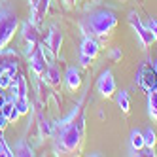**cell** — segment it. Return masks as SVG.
Here are the masks:
<instances>
[{
    "instance_id": "6da1fadb",
    "label": "cell",
    "mask_w": 157,
    "mask_h": 157,
    "mask_svg": "<svg viewBox=\"0 0 157 157\" xmlns=\"http://www.w3.org/2000/svg\"><path fill=\"white\" fill-rule=\"evenodd\" d=\"M83 134H85V114L80 102L68 117H64L61 121V132L55 140V153L57 155L74 153L80 148Z\"/></svg>"
},
{
    "instance_id": "7a4b0ae2",
    "label": "cell",
    "mask_w": 157,
    "mask_h": 157,
    "mask_svg": "<svg viewBox=\"0 0 157 157\" xmlns=\"http://www.w3.org/2000/svg\"><path fill=\"white\" fill-rule=\"evenodd\" d=\"M117 25V17L112 10H95L89 13L85 19V30L87 34L97 36V38H108L112 34V30Z\"/></svg>"
},
{
    "instance_id": "3957f363",
    "label": "cell",
    "mask_w": 157,
    "mask_h": 157,
    "mask_svg": "<svg viewBox=\"0 0 157 157\" xmlns=\"http://www.w3.org/2000/svg\"><path fill=\"white\" fill-rule=\"evenodd\" d=\"M19 27V17L10 0H0V51L6 49Z\"/></svg>"
},
{
    "instance_id": "277c9868",
    "label": "cell",
    "mask_w": 157,
    "mask_h": 157,
    "mask_svg": "<svg viewBox=\"0 0 157 157\" xmlns=\"http://www.w3.org/2000/svg\"><path fill=\"white\" fill-rule=\"evenodd\" d=\"M129 23H131V27L134 29V32H136V38L140 40V46H142L144 49L150 48L151 44L155 42V38H153V34H151V30H150L148 27L142 25L140 15H138L136 12H131V13H129Z\"/></svg>"
},
{
    "instance_id": "5b68a950",
    "label": "cell",
    "mask_w": 157,
    "mask_h": 157,
    "mask_svg": "<svg viewBox=\"0 0 157 157\" xmlns=\"http://www.w3.org/2000/svg\"><path fill=\"white\" fill-rule=\"evenodd\" d=\"M134 82H136V85L142 89V91H151L153 87H157V72L153 70L151 64H142L140 70L136 72V78H134Z\"/></svg>"
},
{
    "instance_id": "8992f818",
    "label": "cell",
    "mask_w": 157,
    "mask_h": 157,
    "mask_svg": "<svg viewBox=\"0 0 157 157\" xmlns=\"http://www.w3.org/2000/svg\"><path fill=\"white\" fill-rule=\"evenodd\" d=\"M97 91L100 93V97H112L116 93V80H114V74H112L110 70H104L102 74H100L98 82H97Z\"/></svg>"
},
{
    "instance_id": "52a82bcc",
    "label": "cell",
    "mask_w": 157,
    "mask_h": 157,
    "mask_svg": "<svg viewBox=\"0 0 157 157\" xmlns=\"http://www.w3.org/2000/svg\"><path fill=\"white\" fill-rule=\"evenodd\" d=\"M23 38H25V42H27V55H30L32 51L36 49V46H38V29H36V25L32 23V21H27V23L23 25Z\"/></svg>"
},
{
    "instance_id": "ba28073f",
    "label": "cell",
    "mask_w": 157,
    "mask_h": 157,
    "mask_svg": "<svg viewBox=\"0 0 157 157\" xmlns=\"http://www.w3.org/2000/svg\"><path fill=\"white\" fill-rule=\"evenodd\" d=\"M29 59H30V68H32V72H34L36 76H42L44 72H46V68H48V61H46V57H44V53H42L40 46H36V49L29 55Z\"/></svg>"
},
{
    "instance_id": "9c48e42d",
    "label": "cell",
    "mask_w": 157,
    "mask_h": 157,
    "mask_svg": "<svg viewBox=\"0 0 157 157\" xmlns=\"http://www.w3.org/2000/svg\"><path fill=\"white\" fill-rule=\"evenodd\" d=\"M98 51H100V44L93 38V36H85L83 38V42H82V48H80V53H83V55H89L91 59H95L97 55H98Z\"/></svg>"
},
{
    "instance_id": "30bf717a",
    "label": "cell",
    "mask_w": 157,
    "mask_h": 157,
    "mask_svg": "<svg viewBox=\"0 0 157 157\" xmlns=\"http://www.w3.org/2000/svg\"><path fill=\"white\" fill-rule=\"evenodd\" d=\"M64 82H66V87H68L70 91H78L80 85H82V76L78 72V68L70 66V68L66 70V74H64Z\"/></svg>"
},
{
    "instance_id": "8fae6325",
    "label": "cell",
    "mask_w": 157,
    "mask_h": 157,
    "mask_svg": "<svg viewBox=\"0 0 157 157\" xmlns=\"http://www.w3.org/2000/svg\"><path fill=\"white\" fill-rule=\"evenodd\" d=\"M42 76H44V80H46L49 85H53V87H57V85L61 83V70L57 68V64H55V63L48 64L46 72H44Z\"/></svg>"
},
{
    "instance_id": "7c38bea8",
    "label": "cell",
    "mask_w": 157,
    "mask_h": 157,
    "mask_svg": "<svg viewBox=\"0 0 157 157\" xmlns=\"http://www.w3.org/2000/svg\"><path fill=\"white\" fill-rule=\"evenodd\" d=\"M0 114H2L10 123H15L17 119H19V110L15 108V102H13V98H8L6 100V104L2 106V110H0Z\"/></svg>"
},
{
    "instance_id": "4fadbf2b",
    "label": "cell",
    "mask_w": 157,
    "mask_h": 157,
    "mask_svg": "<svg viewBox=\"0 0 157 157\" xmlns=\"http://www.w3.org/2000/svg\"><path fill=\"white\" fill-rule=\"evenodd\" d=\"M44 42H46L48 46L51 48V51H53L55 55H57V53H59V49H61V44H63V34H61V32H59L57 29H51L49 36H48L46 40H44Z\"/></svg>"
},
{
    "instance_id": "5bb4252c",
    "label": "cell",
    "mask_w": 157,
    "mask_h": 157,
    "mask_svg": "<svg viewBox=\"0 0 157 157\" xmlns=\"http://www.w3.org/2000/svg\"><path fill=\"white\" fill-rule=\"evenodd\" d=\"M17 63V55L13 49H2L0 51V74H2L10 64H15Z\"/></svg>"
},
{
    "instance_id": "9a60e30c",
    "label": "cell",
    "mask_w": 157,
    "mask_h": 157,
    "mask_svg": "<svg viewBox=\"0 0 157 157\" xmlns=\"http://www.w3.org/2000/svg\"><path fill=\"white\" fill-rule=\"evenodd\" d=\"M144 148H146V144H144V132L132 131L131 132V155H136V151H140Z\"/></svg>"
},
{
    "instance_id": "2e32d148",
    "label": "cell",
    "mask_w": 157,
    "mask_h": 157,
    "mask_svg": "<svg viewBox=\"0 0 157 157\" xmlns=\"http://www.w3.org/2000/svg\"><path fill=\"white\" fill-rule=\"evenodd\" d=\"M148 114L153 121H157V87L148 91Z\"/></svg>"
},
{
    "instance_id": "e0dca14e",
    "label": "cell",
    "mask_w": 157,
    "mask_h": 157,
    "mask_svg": "<svg viewBox=\"0 0 157 157\" xmlns=\"http://www.w3.org/2000/svg\"><path fill=\"white\" fill-rule=\"evenodd\" d=\"M13 155H21V157H32L34 155V151H32V148L25 142V140H19L15 144V148H13Z\"/></svg>"
},
{
    "instance_id": "ac0fdd59",
    "label": "cell",
    "mask_w": 157,
    "mask_h": 157,
    "mask_svg": "<svg viewBox=\"0 0 157 157\" xmlns=\"http://www.w3.org/2000/svg\"><path fill=\"white\" fill-rule=\"evenodd\" d=\"M116 100H117V106L121 108L123 114H129V110H131V98H129V93H127V91H119L117 97H116Z\"/></svg>"
},
{
    "instance_id": "d6986e66",
    "label": "cell",
    "mask_w": 157,
    "mask_h": 157,
    "mask_svg": "<svg viewBox=\"0 0 157 157\" xmlns=\"http://www.w3.org/2000/svg\"><path fill=\"white\" fill-rule=\"evenodd\" d=\"M13 102H15V108L19 110V114L21 116H25L30 112V102H29V97H19V98H13Z\"/></svg>"
},
{
    "instance_id": "ffe728a7",
    "label": "cell",
    "mask_w": 157,
    "mask_h": 157,
    "mask_svg": "<svg viewBox=\"0 0 157 157\" xmlns=\"http://www.w3.org/2000/svg\"><path fill=\"white\" fill-rule=\"evenodd\" d=\"M155 142H157V134H155V131H153L151 127L146 129V131H144V144H146V148H153Z\"/></svg>"
},
{
    "instance_id": "44dd1931",
    "label": "cell",
    "mask_w": 157,
    "mask_h": 157,
    "mask_svg": "<svg viewBox=\"0 0 157 157\" xmlns=\"http://www.w3.org/2000/svg\"><path fill=\"white\" fill-rule=\"evenodd\" d=\"M0 157H13V150L6 144V138L2 132H0Z\"/></svg>"
},
{
    "instance_id": "7402d4cb",
    "label": "cell",
    "mask_w": 157,
    "mask_h": 157,
    "mask_svg": "<svg viewBox=\"0 0 157 157\" xmlns=\"http://www.w3.org/2000/svg\"><path fill=\"white\" fill-rule=\"evenodd\" d=\"M13 80H15V78H12V76L4 70L2 74H0V89H4V91H6V89H10V85H12Z\"/></svg>"
},
{
    "instance_id": "603a6c76",
    "label": "cell",
    "mask_w": 157,
    "mask_h": 157,
    "mask_svg": "<svg viewBox=\"0 0 157 157\" xmlns=\"http://www.w3.org/2000/svg\"><path fill=\"white\" fill-rule=\"evenodd\" d=\"M148 29L151 30V34H153V38L157 40V19H150V23H148Z\"/></svg>"
},
{
    "instance_id": "cb8c5ba5",
    "label": "cell",
    "mask_w": 157,
    "mask_h": 157,
    "mask_svg": "<svg viewBox=\"0 0 157 157\" xmlns=\"http://www.w3.org/2000/svg\"><path fill=\"white\" fill-rule=\"evenodd\" d=\"M91 57H89V55H83V53H80V63H82V66H89L91 64Z\"/></svg>"
},
{
    "instance_id": "d4e9b609",
    "label": "cell",
    "mask_w": 157,
    "mask_h": 157,
    "mask_svg": "<svg viewBox=\"0 0 157 157\" xmlns=\"http://www.w3.org/2000/svg\"><path fill=\"white\" fill-rule=\"evenodd\" d=\"M8 123H10V121H8V119L2 116V114H0V132H4V129H6V125H8Z\"/></svg>"
},
{
    "instance_id": "484cf974",
    "label": "cell",
    "mask_w": 157,
    "mask_h": 157,
    "mask_svg": "<svg viewBox=\"0 0 157 157\" xmlns=\"http://www.w3.org/2000/svg\"><path fill=\"white\" fill-rule=\"evenodd\" d=\"M6 100H8V98H6V93H4V89H0V110H2V106L6 104Z\"/></svg>"
},
{
    "instance_id": "4316f807",
    "label": "cell",
    "mask_w": 157,
    "mask_h": 157,
    "mask_svg": "<svg viewBox=\"0 0 157 157\" xmlns=\"http://www.w3.org/2000/svg\"><path fill=\"white\" fill-rule=\"evenodd\" d=\"M121 57V51H114L112 53V59H119Z\"/></svg>"
},
{
    "instance_id": "83f0119b",
    "label": "cell",
    "mask_w": 157,
    "mask_h": 157,
    "mask_svg": "<svg viewBox=\"0 0 157 157\" xmlns=\"http://www.w3.org/2000/svg\"><path fill=\"white\" fill-rule=\"evenodd\" d=\"M151 66H153V70H155V72H157V61H155V63H153V64H151Z\"/></svg>"
}]
</instances>
